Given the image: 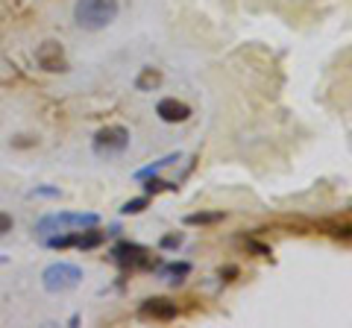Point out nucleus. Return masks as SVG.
Listing matches in <instances>:
<instances>
[{
  "mask_svg": "<svg viewBox=\"0 0 352 328\" xmlns=\"http://www.w3.org/2000/svg\"><path fill=\"white\" fill-rule=\"evenodd\" d=\"M156 115L164 120V124H185V120L191 117V106L176 100V97H164V100H159V106H156Z\"/></svg>",
  "mask_w": 352,
  "mask_h": 328,
  "instance_id": "8",
  "label": "nucleus"
},
{
  "mask_svg": "<svg viewBox=\"0 0 352 328\" xmlns=\"http://www.w3.org/2000/svg\"><path fill=\"white\" fill-rule=\"evenodd\" d=\"M106 240V232H100V229L88 226V232H82L80 229V240H76V249H97Z\"/></svg>",
  "mask_w": 352,
  "mask_h": 328,
  "instance_id": "10",
  "label": "nucleus"
},
{
  "mask_svg": "<svg viewBox=\"0 0 352 328\" xmlns=\"http://www.w3.org/2000/svg\"><path fill=\"white\" fill-rule=\"evenodd\" d=\"M144 191L147 194H159V191H176V185L173 182H162V179H156V176H147V182H144Z\"/></svg>",
  "mask_w": 352,
  "mask_h": 328,
  "instance_id": "15",
  "label": "nucleus"
},
{
  "mask_svg": "<svg viewBox=\"0 0 352 328\" xmlns=\"http://www.w3.org/2000/svg\"><path fill=\"white\" fill-rule=\"evenodd\" d=\"M162 80H164V76H162L159 68H144V71L135 76V89L138 91H156L159 85H162Z\"/></svg>",
  "mask_w": 352,
  "mask_h": 328,
  "instance_id": "9",
  "label": "nucleus"
},
{
  "mask_svg": "<svg viewBox=\"0 0 352 328\" xmlns=\"http://www.w3.org/2000/svg\"><path fill=\"white\" fill-rule=\"evenodd\" d=\"M220 279H223V281H235L238 279V267H232V264L220 267Z\"/></svg>",
  "mask_w": 352,
  "mask_h": 328,
  "instance_id": "18",
  "label": "nucleus"
},
{
  "mask_svg": "<svg viewBox=\"0 0 352 328\" xmlns=\"http://www.w3.org/2000/svg\"><path fill=\"white\" fill-rule=\"evenodd\" d=\"M244 244H247L250 253H256V255H261V258H270V246H264V244H258V240H252V237H247Z\"/></svg>",
  "mask_w": 352,
  "mask_h": 328,
  "instance_id": "17",
  "label": "nucleus"
},
{
  "mask_svg": "<svg viewBox=\"0 0 352 328\" xmlns=\"http://www.w3.org/2000/svg\"><path fill=\"white\" fill-rule=\"evenodd\" d=\"M182 240H185L182 232H170V235H164V237L159 240V246H162V249H179Z\"/></svg>",
  "mask_w": 352,
  "mask_h": 328,
  "instance_id": "16",
  "label": "nucleus"
},
{
  "mask_svg": "<svg viewBox=\"0 0 352 328\" xmlns=\"http://www.w3.org/2000/svg\"><path fill=\"white\" fill-rule=\"evenodd\" d=\"M223 217H226L223 211H197V214L185 217V223L188 226H212V223H220Z\"/></svg>",
  "mask_w": 352,
  "mask_h": 328,
  "instance_id": "12",
  "label": "nucleus"
},
{
  "mask_svg": "<svg viewBox=\"0 0 352 328\" xmlns=\"http://www.w3.org/2000/svg\"><path fill=\"white\" fill-rule=\"evenodd\" d=\"M150 205V200L147 196H135V200H129V202H124V209H120V214H141Z\"/></svg>",
  "mask_w": 352,
  "mask_h": 328,
  "instance_id": "14",
  "label": "nucleus"
},
{
  "mask_svg": "<svg viewBox=\"0 0 352 328\" xmlns=\"http://www.w3.org/2000/svg\"><path fill=\"white\" fill-rule=\"evenodd\" d=\"M97 223H100L97 214H47L36 223V235L47 237L53 232H65V229H88Z\"/></svg>",
  "mask_w": 352,
  "mask_h": 328,
  "instance_id": "5",
  "label": "nucleus"
},
{
  "mask_svg": "<svg viewBox=\"0 0 352 328\" xmlns=\"http://www.w3.org/2000/svg\"><path fill=\"white\" fill-rule=\"evenodd\" d=\"M176 314H179L176 302L164 299V296L144 299V302H141V308H138L141 320H153V323H170V320H176Z\"/></svg>",
  "mask_w": 352,
  "mask_h": 328,
  "instance_id": "7",
  "label": "nucleus"
},
{
  "mask_svg": "<svg viewBox=\"0 0 352 328\" xmlns=\"http://www.w3.org/2000/svg\"><path fill=\"white\" fill-rule=\"evenodd\" d=\"M32 144H36V138H30V135H18L12 141V147H32Z\"/></svg>",
  "mask_w": 352,
  "mask_h": 328,
  "instance_id": "21",
  "label": "nucleus"
},
{
  "mask_svg": "<svg viewBox=\"0 0 352 328\" xmlns=\"http://www.w3.org/2000/svg\"><path fill=\"white\" fill-rule=\"evenodd\" d=\"M36 62L41 71L47 73H65L68 71V56H65V47L59 41H41L36 47Z\"/></svg>",
  "mask_w": 352,
  "mask_h": 328,
  "instance_id": "6",
  "label": "nucleus"
},
{
  "mask_svg": "<svg viewBox=\"0 0 352 328\" xmlns=\"http://www.w3.org/2000/svg\"><path fill=\"white\" fill-rule=\"evenodd\" d=\"M112 261L118 267H124V270H150V267H156L159 261L153 258V253L147 246H141V244H129V240H120V244L112 246Z\"/></svg>",
  "mask_w": 352,
  "mask_h": 328,
  "instance_id": "3",
  "label": "nucleus"
},
{
  "mask_svg": "<svg viewBox=\"0 0 352 328\" xmlns=\"http://www.w3.org/2000/svg\"><path fill=\"white\" fill-rule=\"evenodd\" d=\"M126 147H129V129L126 126H118V124L103 126L100 132L94 135V141H91L94 156H100V159H115Z\"/></svg>",
  "mask_w": 352,
  "mask_h": 328,
  "instance_id": "4",
  "label": "nucleus"
},
{
  "mask_svg": "<svg viewBox=\"0 0 352 328\" xmlns=\"http://www.w3.org/2000/svg\"><path fill=\"white\" fill-rule=\"evenodd\" d=\"M12 217H9L6 211H0V235H6V232H12Z\"/></svg>",
  "mask_w": 352,
  "mask_h": 328,
  "instance_id": "19",
  "label": "nucleus"
},
{
  "mask_svg": "<svg viewBox=\"0 0 352 328\" xmlns=\"http://www.w3.org/2000/svg\"><path fill=\"white\" fill-rule=\"evenodd\" d=\"M176 161H179V156H164V159H159V161H153V164H150V167H144V170H138V173H135V176H138V179L156 176V173H159L162 167H168V164H176Z\"/></svg>",
  "mask_w": 352,
  "mask_h": 328,
  "instance_id": "13",
  "label": "nucleus"
},
{
  "mask_svg": "<svg viewBox=\"0 0 352 328\" xmlns=\"http://www.w3.org/2000/svg\"><path fill=\"white\" fill-rule=\"evenodd\" d=\"M159 276H168L173 284H179V281H185V276H191V264L188 261H176V264L159 267Z\"/></svg>",
  "mask_w": 352,
  "mask_h": 328,
  "instance_id": "11",
  "label": "nucleus"
},
{
  "mask_svg": "<svg viewBox=\"0 0 352 328\" xmlns=\"http://www.w3.org/2000/svg\"><path fill=\"white\" fill-rule=\"evenodd\" d=\"M118 18V0H76L74 21L88 32L106 30Z\"/></svg>",
  "mask_w": 352,
  "mask_h": 328,
  "instance_id": "1",
  "label": "nucleus"
},
{
  "mask_svg": "<svg viewBox=\"0 0 352 328\" xmlns=\"http://www.w3.org/2000/svg\"><path fill=\"white\" fill-rule=\"evenodd\" d=\"M80 281H82V270L76 264H68V261L50 264L41 272V284L47 293H68L74 288H80Z\"/></svg>",
  "mask_w": 352,
  "mask_h": 328,
  "instance_id": "2",
  "label": "nucleus"
},
{
  "mask_svg": "<svg viewBox=\"0 0 352 328\" xmlns=\"http://www.w3.org/2000/svg\"><path fill=\"white\" fill-rule=\"evenodd\" d=\"M30 196H62L59 188H36V191H30Z\"/></svg>",
  "mask_w": 352,
  "mask_h": 328,
  "instance_id": "20",
  "label": "nucleus"
}]
</instances>
